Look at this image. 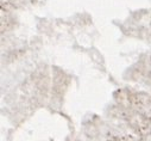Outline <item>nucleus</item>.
<instances>
[]
</instances>
